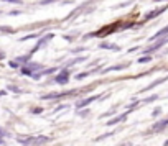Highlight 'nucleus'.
Returning a JSON list of instances; mask_svg holds the SVG:
<instances>
[{"label": "nucleus", "mask_w": 168, "mask_h": 146, "mask_svg": "<svg viewBox=\"0 0 168 146\" xmlns=\"http://www.w3.org/2000/svg\"><path fill=\"white\" fill-rule=\"evenodd\" d=\"M68 77H69V76H68V71H64V72H61L60 76L56 77V82H63V84H66Z\"/></svg>", "instance_id": "f257e3e1"}, {"label": "nucleus", "mask_w": 168, "mask_h": 146, "mask_svg": "<svg viewBox=\"0 0 168 146\" xmlns=\"http://www.w3.org/2000/svg\"><path fill=\"white\" fill-rule=\"evenodd\" d=\"M167 125H168V120H161L160 123H157V125L153 126V130H155V131H160V130H163Z\"/></svg>", "instance_id": "f03ea898"}, {"label": "nucleus", "mask_w": 168, "mask_h": 146, "mask_svg": "<svg viewBox=\"0 0 168 146\" xmlns=\"http://www.w3.org/2000/svg\"><path fill=\"white\" fill-rule=\"evenodd\" d=\"M94 100H96V97H89V99L79 102V104H78V107H84V105H88V104H91V102H94Z\"/></svg>", "instance_id": "7ed1b4c3"}, {"label": "nucleus", "mask_w": 168, "mask_h": 146, "mask_svg": "<svg viewBox=\"0 0 168 146\" xmlns=\"http://www.w3.org/2000/svg\"><path fill=\"white\" fill-rule=\"evenodd\" d=\"M168 33V27L167 28H163L161 31H158V33H155L153 36H152V40H155V38H160V36H163V35H167Z\"/></svg>", "instance_id": "20e7f679"}, {"label": "nucleus", "mask_w": 168, "mask_h": 146, "mask_svg": "<svg viewBox=\"0 0 168 146\" xmlns=\"http://www.w3.org/2000/svg\"><path fill=\"white\" fill-rule=\"evenodd\" d=\"M150 59H152V58H148V56H145V58H140V59H139V62H148Z\"/></svg>", "instance_id": "39448f33"}, {"label": "nucleus", "mask_w": 168, "mask_h": 146, "mask_svg": "<svg viewBox=\"0 0 168 146\" xmlns=\"http://www.w3.org/2000/svg\"><path fill=\"white\" fill-rule=\"evenodd\" d=\"M160 112H161V108H155L153 110V117L155 115H160Z\"/></svg>", "instance_id": "423d86ee"}, {"label": "nucleus", "mask_w": 168, "mask_h": 146, "mask_svg": "<svg viewBox=\"0 0 168 146\" xmlns=\"http://www.w3.org/2000/svg\"><path fill=\"white\" fill-rule=\"evenodd\" d=\"M5 2H10V3H20L21 0H5Z\"/></svg>", "instance_id": "0eeeda50"}, {"label": "nucleus", "mask_w": 168, "mask_h": 146, "mask_svg": "<svg viewBox=\"0 0 168 146\" xmlns=\"http://www.w3.org/2000/svg\"><path fill=\"white\" fill-rule=\"evenodd\" d=\"M31 112H33V113H41V108H33Z\"/></svg>", "instance_id": "6e6552de"}]
</instances>
